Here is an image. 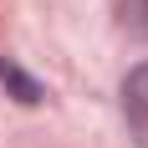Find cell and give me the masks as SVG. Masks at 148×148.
I'll return each mask as SVG.
<instances>
[{
  "label": "cell",
  "instance_id": "6da1fadb",
  "mask_svg": "<svg viewBox=\"0 0 148 148\" xmlns=\"http://www.w3.org/2000/svg\"><path fill=\"white\" fill-rule=\"evenodd\" d=\"M123 112L133 123H148V61H138L133 72L123 77Z\"/></svg>",
  "mask_w": 148,
  "mask_h": 148
},
{
  "label": "cell",
  "instance_id": "7a4b0ae2",
  "mask_svg": "<svg viewBox=\"0 0 148 148\" xmlns=\"http://www.w3.org/2000/svg\"><path fill=\"white\" fill-rule=\"evenodd\" d=\"M0 82L15 92V102H26V107H36V102L46 97V92H41V82H36V77H26L15 61H5V56H0Z\"/></svg>",
  "mask_w": 148,
  "mask_h": 148
},
{
  "label": "cell",
  "instance_id": "3957f363",
  "mask_svg": "<svg viewBox=\"0 0 148 148\" xmlns=\"http://www.w3.org/2000/svg\"><path fill=\"white\" fill-rule=\"evenodd\" d=\"M118 15H123V26L133 31V36H143V41H148V0H123Z\"/></svg>",
  "mask_w": 148,
  "mask_h": 148
}]
</instances>
